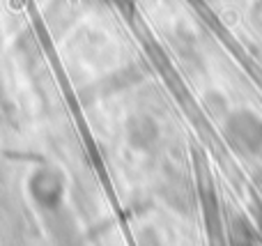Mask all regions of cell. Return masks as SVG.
<instances>
[{
    "mask_svg": "<svg viewBox=\"0 0 262 246\" xmlns=\"http://www.w3.org/2000/svg\"><path fill=\"white\" fill-rule=\"evenodd\" d=\"M28 193L41 210H58L64 198V175L55 166H39L28 177Z\"/></svg>",
    "mask_w": 262,
    "mask_h": 246,
    "instance_id": "cell-1",
    "label": "cell"
},
{
    "mask_svg": "<svg viewBox=\"0 0 262 246\" xmlns=\"http://www.w3.org/2000/svg\"><path fill=\"white\" fill-rule=\"evenodd\" d=\"M226 133L232 141V145L242 152H262V118L253 110L242 108L226 115Z\"/></svg>",
    "mask_w": 262,
    "mask_h": 246,
    "instance_id": "cell-2",
    "label": "cell"
},
{
    "mask_svg": "<svg viewBox=\"0 0 262 246\" xmlns=\"http://www.w3.org/2000/svg\"><path fill=\"white\" fill-rule=\"evenodd\" d=\"M124 131H127V143L134 150L138 152H145L149 147H154V143L159 141V129L157 120L152 115H145V113H138V115H131L124 124Z\"/></svg>",
    "mask_w": 262,
    "mask_h": 246,
    "instance_id": "cell-3",
    "label": "cell"
},
{
    "mask_svg": "<svg viewBox=\"0 0 262 246\" xmlns=\"http://www.w3.org/2000/svg\"><path fill=\"white\" fill-rule=\"evenodd\" d=\"M249 21L258 32H262V0H253L249 7Z\"/></svg>",
    "mask_w": 262,
    "mask_h": 246,
    "instance_id": "cell-4",
    "label": "cell"
}]
</instances>
